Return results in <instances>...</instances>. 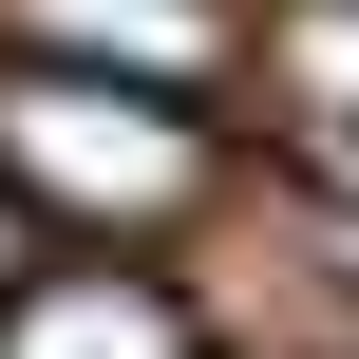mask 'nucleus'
I'll use <instances>...</instances> for the list:
<instances>
[{
	"mask_svg": "<svg viewBox=\"0 0 359 359\" xmlns=\"http://www.w3.org/2000/svg\"><path fill=\"white\" fill-rule=\"evenodd\" d=\"M0 189L133 246V227H189L208 208V114L170 76H95V57H0Z\"/></svg>",
	"mask_w": 359,
	"mask_h": 359,
	"instance_id": "f257e3e1",
	"label": "nucleus"
},
{
	"mask_svg": "<svg viewBox=\"0 0 359 359\" xmlns=\"http://www.w3.org/2000/svg\"><path fill=\"white\" fill-rule=\"evenodd\" d=\"M0 359H208L189 322V284H151V265H19L0 284Z\"/></svg>",
	"mask_w": 359,
	"mask_h": 359,
	"instance_id": "f03ea898",
	"label": "nucleus"
},
{
	"mask_svg": "<svg viewBox=\"0 0 359 359\" xmlns=\"http://www.w3.org/2000/svg\"><path fill=\"white\" fill-rule=\"evenodd\" d=\"M19 19V57H95V76H170V95H208V57H227V0H0Z\"/></svg>",
	"mask_w": 359,
	"mask_h": 359,
	"instance_id": "7ed1b4c3",
	"label": "nucleus"
},
{
	"mask_svg": "<svg viewBox=\"0 0 359 359\" xmlns=\"http://www.w3.org/2000/svg\"><path fill=\"white\" fill-rule=\"evenodd\" d=\"M265 76L303 114V151H359V0H284L265 19Z\"/></svg>",
	"mask_w": 359,
	"mask_h": 359,
	"instance_id": "20e7f679",
	"label": "nucleus"
},
{
	"mask_svg": "<svg viewBox=\"0 0 359 359\" xmlns=\"http://www.w3.org/2000/svg\"><path fill=\"white\" fill-rule=\"evenodd\" d=\"M0 284H19V189H0Z\"/></svg>",
	"mask_w": 359,
	"mask_h": 359,
	"instance_id": "39448f33",
	"label": "nucleus"
}]
</instances>
